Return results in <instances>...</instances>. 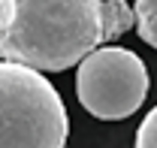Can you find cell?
<instances>
[{
    "instance_id": "5",
    "label": "cell",
    "mask_w": 157,
    "mask_h": 148,
    "mask_svg": "<svg viewBox=\"0 0 157 148\" xmlns=\"http://www.w3.org/2000/svg\"><path fill=\"white\" fill-rule=\"evenodd\" d=\"M136 148H157V106L145 118L136 130Z\"/></svg>"
},
{
    "instance_id": "4",
    "label": "cell",
    "mask_w": 157,
    "mask_h": 148,
    "mask_svg": "<svg viewBox=\"0 0 157 148\" xmlns=\"http://www.w3.org/2000/svg\"><path fill=\"white\" fill-rule=\"evenodd\" d=\"M136 12V33L142 42H148L157 49V0H136L133 3Z\"/></svg>"
},
{
    "instance_id": "3",
    "label": "cell",
    "mask_w": 157,
    "mask_h": 148,
    "mask_svg": "<svg viewBox=\"0 0 157 148\" xmlns=\"http://www.w3.org/2000/svg\"><path fill=\"white\" fill-rule=\"evenodd\" d=\"M148 70L142 57L121 45H100L76 70V97L94 118L121 121L145 103Z\"/></svg>"
},
{
    "instance_id": "2",
    "label": "cell",
    "mask_w": 157,
    "mask_h": 148,
    "mask_svg": "<svg viewBox=\"0 0 157 148\" xmlns=\"http://www.w3.org/2000/svg\"><path fill=\"white\" fill-rule=\"evenodd\" d=\"M70 115L45 76L0 60V148H67Z\"/></svg>"
},
{
    "instance_id": "1",
    "label": "cell",
    "mask_w": 157,
    "mask_h": 148,
    "mask_svg": "<svg viewBox=\"0 0 157 148\" xmlns=\"http://www.w3.org/2000/svg\"><path fill=\"white\" fill-rule=\"evenodd\" d=\"M133 24L127 0H0V60L60 73Z\"/></svg>"
}]
</instances>
